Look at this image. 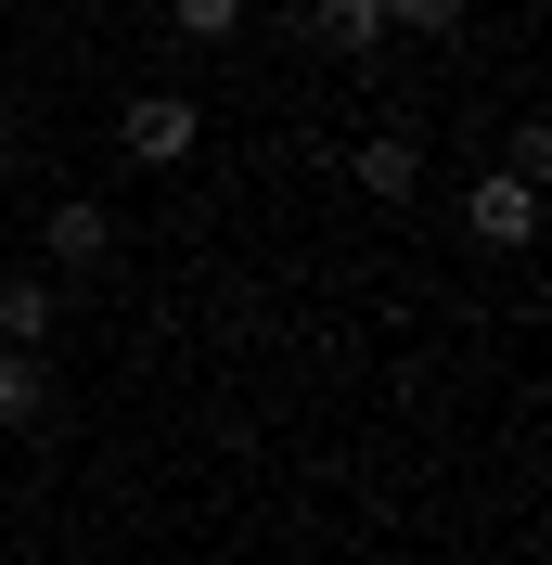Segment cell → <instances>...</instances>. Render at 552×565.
Instances as JSON below:
<instances>
[{"mask_svg": "<svg viewBox=\"0 0 552 565\" xmlns=\"http://www.w3.org/2000/svg\"><path fill=\"white\" fill-rule=\"evenodd\" d=\"M193 141H206V116L180 104V90H141V104L116 116V154H129V168H180Z\"/></svg>", "mask_w": 552, "mask_h": 565, "instance_id": "1", "label": "cell"}, {"mask_svg": "<svg viewBox=\"0 0 552 565\" xmlns=\"http://www.w3.org/2000/svg\"><path fill=\"white\" fill-rule=\"evenodd\" d=\"M463 232H476L488 257H514L527 232H540V180H514V168H488L476 193H463Z\"/></svg>", "mask_w": 552, "mask_h": 565, "instance_id": "2", "label": "cell"}, {"mask_svg": "<svg viewBox=\"0 0 552 565\" xmlns=\"http://www.w3.org/2000/svg\"><path fill=\"white\" fill-rule=\"evenodd\" d=\"M347 168H360V193H373V206H412V180H424V141H412V129H373L360 154H347Z\"/></svg>", "mask_w": 552, "mask_h": 565, "instance_id": "3", "label": "cell"}, {"mask_svg": "<svg viewBox=\"0 0 552 565\" xmlns=\"http://www.w3.org/2000/svg\"><path fill=\"white\" fill-rule=\"evenodd\" d=\"M52 321H65V296H52V282H0V348H39V360H52Z\"/></svg>", "mask_w": 552, "mask_h": 565, "instance_id": "4", "label": "cell"}, {"mask_svg": "<svg viewBox=\"0 0 552 565\" xmlns=\"http://www.w3.org/2000/svg\"><path fill=\"white\" fill-rule=\"evenodd\" d=\"M52 257H65V270H104V257H116V218L91 206V193H65V206H52Z\"/></svg>", "mask_w": 552, "mask_h": 565, "instance_id": "5", "label": "cell"}, {"mask_svg": "<svg viewBox=\"0 0 552 565\" xmlns=\"http://www.w3.org/2000/svg\"><path fill=\"white\" fill-rule=\"evenodd\" d=\"M52 412V360L39 348H0V424H39Z\"/></svg>", "mask_w": 552, "mask_h": 565, "instance_id": "6", "label": "cell"}, {"mask_svg": "<svg viewBox=\"0 0 552 565\" xmlns=\"http://www.w3.org/2000/svg\"><path fill=\"white\" fill-rule=\"evenodd\" d=\"M309 26H321V52H347V65H360V52H385V13H373V0H321Z\"/></svg>", "mask_w": 552, "mask_h": 565, "instance_id": "7", "label": "cell"}, {"mask_svg": "<svg viewBox=\"0 0 552 565\" xmlns=\"http://www.w3.org/2000/svg\"><path fill=\"white\" fill-rule=\"evenodd\" d=\"M373 13H385V26H424V39H449L463 13H476V0H373Z\"/></svg>", "mask_w": 552, "mask_h": 565, "instance_id": "8", "label": "cell"}, {"mask_svg": "<svg viewBox=\"0 0 552 565\" xmlns=\"http://www.w3.org/2000/svg\"><path fill=\"white\" fill-rule=\"evenodd\" d=\"M168 26H180V39H232L244 0H168Z\"/></svg>", "mask_w": 552, "mask_h": 565, "instance_id": "9", "label": "cell"}]
</instances>
